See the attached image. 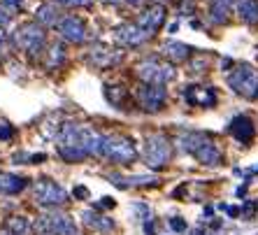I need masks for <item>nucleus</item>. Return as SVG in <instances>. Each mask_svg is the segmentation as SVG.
Wrapping results in <instances>:
<instances>
[{
    "mask_svg": "<svg viewBox=\"0 0 258 235\" xmlns=\"http://www.w3.org/2000/svg\"><path fill=\"white\" fill-rule=\"evenodd\" d=\"M56 145H58V154L63 161L68 163H79L86 158L84 145H82V126L79 124H63L58 131V138H56Z\"/></svg>",
    "mask_w": 258,
    "mask_h": 235,
    "instance_id": "obj_1",
    "label": "nucleus"
},
{
    "mask_svg": "<svg viewBox=\"0 0 258 235\" xmlns=\"http://www.w3.org/2000/svg\"><path fill=\"white\" fill-rule=\"evenodd\" d=\"M100 156L109 158V161H114V163H133L138 158V149H135L131 138H123V135H105V138H102Z\"/></svg>",
    "mask_w": 258,
    "mask_h": 235,
    "instance_id": "obj_2",
    "label": "nucleus"
},
{
    "mask_svg": "<svg viewBox=\"0 0 258 235\" xmlns=\"http://www.w3.org/2000/svg\"><path fill=\"white\" fill-rule=\"evenodd\" d=\"M228 86L237 96L246 100H256L258 98V70L251 66H237L228 77Z\"/></svg>",
    "mask_w": 258,
    "mask_h": 235,
    "instance_id": "obj_3",
    "label": "nucleus"
},
{
    "mask_svg": "<svg viewBox=\"0 0 258 235\" xmlns=\"http://www.w3.org/2000/svg\"><path fill=\"white\" fill-rule=\"evenodd\" d=\"M181 147L186 151H191L203 165H219L221 163V151L214 147V142H210V138H205L200 133L186 135V138L181 140Z\"/></svg>",
    "mask_w": 258,
    "mask_h": 235,
    "instance_id": "obj_4",
    "label": "nucleus"
},
{
    "mask_svg": "<svg viewBox=\"0 0 258 235\" xmlns=\"http://www.w3.org/2000/svg\"><path fill=\"white\" fill-rule=\"evenodd\" d=\"M35 233L37 235H77V226L72 221V217L63 214V212H51L44 214L35 221Z\"/></svg>",
    "mask_w": 258,
    "mask_h": 235,
    "instance_id": "obj_5",
    "label": "nucleus"
},
{
    "mask_svg": "<svg viewBox=\"0 0 258 235\" xmlns=\"http://www.w3.org/2000/svg\"><path fill=\"white\" fill-rule=\"evenodd\" d=\"M174 68L170 63H163L158 58H147L138 63V77L144 84H168L174 79Z\"/></svg>",
    "mask_w": 258,
    "mask_h": 235,
    "instance_id": "obj_6",
    "label": "nucleus"
},
{
    "mask_svg": "<svg viewBox=\"0 0 258 235\" xmlns=\"http://www.w3.org/2000/svg\"><path fill=\"white\" fill-rule=\"evenodd\" d=\"M33 196H35V203H40L44 207H58L63 203H68L66 189L60 187V184H56L54 180H49V177H42V180L35 182Z\"/></svg>",
    "mask_w": 258,
    "mask_h": 235,
    "instance_id": "obj_7",
    "label": "nucleus"
},
{
    "mask_svg": "<svg viewBox=\"0 0 258 235\" xmlns=\"http://www.w3.org/2000/svg\"><path fill=\"white\" fill-rule=\"evenodd\" d=\"M170 154H172L170 142L163 138V135H151V138H147V142H144V163H147L149 168H154V170L165 168L170 161Z\"/></svg>",
    "mask_w": 258,
    "mask_h": 235,
    "instance_id": "obj_8",
    "label": "nucleus"
},
{
    "mask_svg": "<svg viewBox=\"0 0 258 235\" xmlns=\"http://www.w3.org/2000/svg\"><path fill=\"white\" fill-rule=\"evenodd\" d=\"M14 40H17L19 47L24 49V51H28V54H40L44 49V30L37 21H28V24H24L17 30Z\"/></svg>",
    "mask_w": 258,
    "mask_h": 235,
    "instance_id": "obj_9",
    "label": "nucleus"
},
{
    "mask_svg": "<svg viewBox=\"0 0 258 235\" xmlns=\"http://www.w3.org/2000/svg\"><path fill=\"white\" fill-rule=\"evenodd\" d=\"M138 100L147 112H161L165 107V100H168V91L163 84H144L138 91Z\"/></svg>",
    "mask_w": 258,
    "mask_h": 235,
    "instance_id": "obj_10",
    "label": "nucleus"
},
{
    "mask_svg": "<svg viewBox=\"0 0 258 235\" xmlns=\"http://www.w3.org/2000/svg\"><path fill=\"white\" fill-rule=\"evenodd\" d=\"M56 30H58V35L66 40V42H72V44H79L84 42L86 37V26L84 21L75 14H68V17L58 19V24H56Z\"/></svg>",
    "mask_w": 258,
    "mask_h": 235,
    "instance_id": "obj_11",
    "label": "nucleus"
},
{
    "mask_svg": "<svg viewBox=\"0 0 258 235\" xmlns=\"http://www.w3.org/2000/svg\"><path fill=\"white\" fill-rule=\"evenodd\" d=\"M165 24V7L163 5H151L149 10H144L138 19V26L144 30V33H156L161 26Z\"/></svg>",
    "mask_w": 258,
    "mask_h": 235,
    "instance_id": "obj_12",
    "label": "nucleus"
},
{
    "mask_svg": "<svg viewBox=\"0 0 258 235\" xmlns=\"http://www.w3.org/2000/svg\"><path fill=\"white\" fill-rule=\"evenodd\" d=\"M149 33H144L138 24H123L116 28V40L126 47H138V44H144L147 42Z\"/></svg>",
    "mask_w": 258,
    "mask_h": 235,
    "instance_id": "obj_13",
    "label": "nucleus"
},
{
    "mask_svg": "<svg viewBox=\"0 0 258 235\" xmlns=\"http://www.w3.org/2000/svg\"><path fill=\"white\" fill-rule=\"evenodd\" d=\"M26 177L10 175V172H0V196H14V193L26 189Z\"/></svg>",
    "mask_w": 258,
    "mask_h": 235,
    "instance_id": "obj_14",
    "label": "nucleus"
},
{
    "mask_svg": "<svg viewBox=\"0 0 258 235\" xmlns=\"http://www.w3.org/2000/svg\"><path fill=\"white\" fill-rule=\"evenodd\" d=\"M186 100L191 105H203V107H212L216 100V93L212 89H203V86H191L186 89Z\"/></svg>",
    "mask_w": 258,
    "mask_h": 235,
    "instance_id": "obj_15",
    "label": "nucleus"
},
{
    "mask_svg": "<svg viewBox=\"0 0 258 235\" xmlns=\"http://www.w3.org/2000/svg\"><path fill=\"white\" fill-rule=\"evenodd\" d=\"M230 133H233V138L237 140V142H249V140L253 138V126L251 121L246 119V116H237V119H233V124H230Z\"/></svg>",
    "mask_w": 258,
    "mask_h": 235,
    "instance_id": "obj_16",
    "label": "nucleus"
},
{
    "mask_svg": "<svg viewBox=\"0 0 258 235\" xmlns=\"http://www.w3.org/2000/svg\"><path fill=\"white\" fill-rule=\"evenodd\" d=\"M84 223L89 226V228L100 230V233H109V230L114 228V221H112V219L102 217V214H98V212H93V210L84 212Z\"/></svg>",
    "mask_w": 258,
    "mask_h": 235,
    "instance_id": "obj_17",
    "label": "nucleus"
},
{
    "mask_svg": "<svg viewBox=\"0 0 258 235\" xmlns=\"http://www.w3.org/2000/svg\"><path fill=\"white\" fill-rule=\"evenodd\" d=\"M235 10L240 14L242 21L246 24H258V0H237Z\"/></svg>",
    "mask_w": 258,
    "mask_h": 235,
    "instance_id": "obj_18",
    "label": "nucleus"
},
{
    "mask_svg": "<svg viewBox=\"0 0 258 235\" xmlns=\"http://www.w3.org/2000/svg\"><path fill=\"white\" fill-rule=\"evenodd\" d=\"M163 54L168 56V58L177 61V63H181V61H186L188 54H191V47L184 42H165V47H163Z\"/></svg>",
    "mask_w": 258,
    "mask_h": 235,
    "instance_id": "obj_19",
    "label": "nucleus"
},
{
    "mask_svg": "<svg viewBox=\"0 0 258 235\" xmlns=\"http://www.w3.org/2000/svg\"><path fill=\"white\" fill-rule=\"evenodd\" d=\"M37 24H47V26L58 24V10H56V3H44V5L37 7Z\"/></svg>",
    "mask_w": 258,
    "mask_h": 235,
    "instance_id": "obj_20",
    "label": "nucleus"
},
{
    "mask_svg": "<svg viewBox=\"0 0 258 235\" xmlns=\"http://www.w3.org/2000/svg\"><path fill=\"white\" fill-rule=\"evenodd\" d=\"M233 3H237V0H214L212 3V12H210L212 21L214 24H223L228 19V10L233 7Z\"/></svg>",
    "mask_w": 258,
    "mask_h": 235,
    "instance_id": "obj_21",
    "label": "nucleus"
},
{
    "mask_svg": "<svg viewBox=\"0 0 258 235\" xmlns=\"http://www.w3.org/2000/svg\"><path fill=\"white\" fill-rule=\"evenodd\" d=\"M7 230L14 235H28L30 233V223L24 217H12L7 219Z\"/></svg>",
    "mask_w": 258,
    "mask_h": 235,
    "instance_id": "obj_22",
    "label": "nucleus"
},
{
    "mask_svg": "<svg viewBox=\"0 0 258 235\" xmlns=\"http://www.w3.org/2000/svg\"><path fill=\"white\" fill-rule=\"evenodd\" d=\"M60 61H63V49H60V47H51V51H49V68L58 66Z\"/></svg>",
    "mask_w": 258,
    "mask_h": 235,
    "instance_id": "obj_23",
    "label": "nucleus"
},
{
    "mask_svg": "<svg viewBox=\"0 0 258 235\" xmlns=\"http://www.w3.org/2000/svg\"><path fill=\"white\" fill-rule=\"evenodd\" d=\"M170 228L177 230V233H184V230H186V221L181 217H172L170 219Z\"/></svg>",
    "mask_w": 258,
    "mask_h": 235,
    "instance_id": "obj_24",
    "label": "nucleus"
},
{
    "mask_svg": "<svg viewBox=\"0 0 258 235\" xmlns=\"http://www.w3.org/2000/svg\"><path fill=\"white\" fill-rule=\"evenodd\" d=\"M54 3H60V5H70V7H84V5H91V0H54Z\"/></svg>",
    "mask_w": 258,
    "mask_h": 235,
    "instance_id": "obj_25",
    "label": "nucleus"
},
{
    "mask_svg": "<svg viewBox=\"0 0 258 235\" xmlns=\"http://www.w3.org/2000/svg\"><path fill=\"white\" fill-rule=\"evenodd\" d=\"M7 24H10V12H7V7H3L0 10V28H5Z\"/></svg>",
    "mask_w": 258,
    "mask_h": 235,
    "instance_id": "obj_26",
    "label": "nucleus"
},
{
    "mask_svg": "<svg viewBox=\"0 0 258 235\" xmlns=\"http://www.w3.org/2000/svg\"><path fill=\"white\" fill-rule=\"evenodd\" d=\"M7 138H12V128L7 124H0V140H7Z\"/></svg>",
    "mask_w": 258,
    "mask_h": 235,
    "instance_id": "obj_27",
    "label": "nucleus"
},
{
    "mask_svg": "<svg viewBox=\"0 0 258 235\" xmlns=\"http://www.w3.org/2000/svg\"><path fill=\"white\" fill-rule=\"evenodd\" d=\"M21 3H24V0H3V7L14 10V7H21Z\"/></svg>",
    "mask_w": 258,
    "mask_h": 235,
    "instance_id": "obj_28",
    "label": "nucleus"
},
{
    "mask_svg": "<svg viewBox=\"0 0 258 235\" xmlns=\"http://www.w3.org/2000/svg\"><path fill=\"white\" fill-rule=\"evenodd\" d=\"M7 44V30L5 28H0V49Z\"/></svg>",
    "mask_w": 258,
    "mask_h": 235,
    "instance_id": "obj_29",
    "label": "nucleus"
},
{
    "mask_svg": "<svg viewBox=\"0 0 258 235\" xmlns=\"http://www.w3.org/2000/svg\"><path fill=\"white\" fill-rule=\"evenodd\" d=\"M223 210H226V212H228V214H230V217H237V214H240V207H223Z\"/></svg>",
    "mask_w": 258,
    "mask_h": 235,
    "instance_id": "obj_30",
    "label": "nucleus"
},
{
    "mask_svg": "<svg viewBox=\"0 0 258 235\" xmlns=\"http://www.w3.org/2000/svg\"><path fill=\"white\" fill-rule=\"evenodd\" d=\"M75 196H82V198H86V196H89V191H86L84 187H77V189H75Z\"/></svg>",
    "mask_w": 258,
    "mask_h": 235,
    "instance_id": "obj_31",
    "label": "nucleus"
},
{
    "mask_svg": "<svg viewBox=\"0 0 258 235\" xmlns=\"http://www.w3.org/2000/svg\"><path fill=\"white\" fill-rule=\"evenodd\" d=\"M100 207H114V200H109V198L100 200Z\"/></svg>",
    "mask_w": 258,
    "mask_h": 235,
    "instance_id": "obj_32",
    "label": "nucleus"
},
{
    "mask_svg": "<svg viewBox=\"0 0 258 235\" xmlns=\"http://www.w3.org/2000/svg\"><path fill=\"white\" fill-rule=\"evenodd\" d=\"M102 3H105V5H116L119 0H102Z\"/></svg>",
    "mask_w": 258,
    "mask_h": 235,
    "instance_id": "obj_33",
    "label": "nucleus"
},
{
    "mask_svg": "<svg viewBox=\"0 0 258 235\" xmlns=\"http://www.w3.org/2000/svg\"><path fill=\"white\" fill-rule=\"evenodd\" d=\"M193 235H216V233H203V230H193Z\"/></svg>",
    "mask_w": 258,
    "mask_h": 235,
    "instance_id": "obj_34",
    "label": "nucleus"
},
{
    "mask_svg": "<svg viewBox=\"0 0 258 235\" xmlns=\"http://www.w3.org/2000/svg\"><path fill=\"white\" fill-rule=\"evenodd\" d=\"M126 3H131V5H140L142 0H126Z\"/></svg>",
    "mask_w": 258,
    "mask_h": 235,
    "instance_id": "obj_35",
    "label": "nucleus"
},
{
    "mask_svg": "<svg viewBox=\"0 0 258 235\" xmlns=\"http://www.w3.org/2000/svg\"><path fill=\"white\" fill-rule=\"evenodd\" d=\"M0 235H14V233H10V230H3V233H0Z\"/></svg>",
    "mask_w": 258,
    "mask_h": 235,
    "instance_id": "obj_36",
    "label": "nucleus"
}]
</instances>
